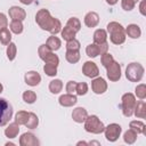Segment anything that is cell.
Segmentation results:
<instances>
[{"label": "cell", "mask_w": 146, "mask_h": 146, "mask_svg": "<svg viewBox=\"0 0 146 146\" xmlns=\"http://www.w3.org/2000/svg\"><path fill=\"white\" fill-rule=\"evenodd\" d=\"M35 23L43 31H48L50 34L56 35L62 31V23L58 18H55L50 15L48 9H40L35 15Z\"/></svg>", "instance_id": "6da1fadb"}, {"label": "cell", "mask_w": 146, "mask_h": 146, "mask_svg": "<svg viewBox=\"0 0 146 146\" xmlns=\"http://www.w3.org/2000/svg\"><path fill=\"white\" fill-rule=\"evenodd\" d=\"M106 32L107 34H110V40L113 44L120 46L125 42L127 35L124 32V27L119 22H110L106 26Z\"/></svg>", "instance_id": "7a4b0ae2"}, {"label": "cell", "mask_w": 146, "mask_h": 146, "mask_svg": "<svg viewBox=\"0 0 146 146\" xmlns=\"http://www.w3.org/2000/svg\"><path fill=\"white\" fill-rule=\"evenodd\" d=\"M144 73H145V68L138 62H132L128 64L125 68V78L130 82H139L143 79Z\"/></svg>", "instance_id": "3957f363"}, {"label": "cell", "mask_w": 146, "mask_h": 146, "mask_svg": "<svg viewBox=\"0 0 146 146\" xmlns=\"http://www.w3.org/2000/svg\"><path fill=\"white\" fill-rule=\"evenodd\" d=\"M137 104L136 96L132 92H125L121 97V110L125 117H131L133 115V110Z\"/></svg>", "instance_id": "277c9868"}, {"label": "cell", "mask_w": 146, "mask_h": 146, "mask_svg": "<svg viewBox=\"0 0 146 146\" xmlns=\"http://www.w3.org/2000/svg\"><path fill=\"white\" fill-rule=\"evenodd\" d=\"M83 123H84V130L89 133L99 135L105 129L104 123L100 121V119L97 115H88Z\"/></svg>", "instance_id": "5b68a950"}, {"label": "cell", "mask_w": 146, "mask_h": 146, "mask_svg": "<svg viewBox=\"0 0 146 146\" xmlns=\"http://www.w3.org/2000/svg\"><path fill=\"white\" fill-rule=\"evenodd\" d=\"M13 106L6 99L0 97V127H5L9 123V121L13 117Z\"/></svg>", "instance_id": "8992f818"}, {"label": "cell", "mask_w": 146, "mask_h": 146, "mask_svg": "<svg viewBox=\"0 0 146 146\" xmlns=\"http://www.w3.org/2000/svg\"><path fill=\"white\" fill-rule=\"evenodd\" d=\"M38 55H39V57L44 63H49V64H52V65H56V66L59 65V57L55 54V51L50 50L46 46V43L39 46V48H38Z\"/></svg>", "instance_id": "52a82bcc"}, {"label": "cell", "mask_w": 146, "mask_h": 146, "mask_svg": "<svg viewBox=\"0 0 146 146\" xmlns=\"http://www.w3.org/2000/svg\"><path fill=\"white\" fill-rule=\"evenodd\" d=\"M104 135H105V138L107 141H111V143H114L119 139V137L121 136V132H122V127L119 124V123H110L108 125L105 127L104 129Z\"/></svg>", "instance_id": "ba28073f"}, {"label": "cell", "mask_w": 146, "mask_h": 146, "mask_svg": "<svg viewBox=\"0 0 146 146\" xmlns=\"http://www.w3.org/2000/svg\"><path fill=\"white\" fill-rule=\"evenodd\" d=\"M106 68V75L107 79L111 82H117L121 79V64H119V62L113 60Z\"/></svg>", "instance_id": "9c48e42d"}, {"label": "cell", "mask_w": 146, "mask_h": 146, "mask_svg": "<svg viewBox=\"0 0 146 146\" xmlns=\"http://www.w3.org/2000/svg\"><path fill=\"white\" fill-rule=\"evenodd\" d=\"M107 87L108 86H107L106 80L104 78L99 76V75L96 76V78H94L92 81H91V90L96 95H103V94H105L106 90H107Z\"/></svg>", "instance_id": "30bf717a"}, {"label": "cell", "mask_w": 146, "mask_h": 146, "mask_svg": "<svg viewBox=\"0 0 146 146\" xmlns=\"http://www.w3.org/2000/svg\"><path fill=\"white\" fill-rule=\"evenodd\" d=\"M82 73L90 79H94L96 76L99 75V68L97 66V64L95 62L91 60H87L84 62V64L82 65Z\"/></svg>", "instance_id": "8fae6325"}, {"label": "cell", "mask_w": 146, "mask_h": 146, "mask_svg": "<svg viewBox=\"0 0 146 146\" xmlns=\"http://www.w3.org/2000/svg\"><path fill=\"white\" fill-rule=\"evenodd\" d=\"M19 145L21 146H39L40 140L36 138V136L32 132H24L19 137Z\"/></svg>", "instance_id": "7c38bea8"}, {"label": "cell", "mask_w": 146, "mask_h": 146, "mask_svg": "<svg viewBox=\"0 0 146 146\" xmlns=\"http://www.w3.org/2000/svg\"><path fill=\"white\" fill-rule=\"evenodd\" d=\"M24 81L30 87H36L41 82V75L36 71H27L24 75Z\"/></svg>", "instance_id": "4fadbf2b"}, {"label": "cell", "mask_w": 146, "mask_h": 146, "mask_svg": "<svg viewBox=\"0 0 146 146\" xmlns=\"http://www.w3.org/2000/svg\"><path fill=\"white\" fill-rule=\"evenodd\" d=\"M8 15L11 18V21L17 19V21L23 22L26 18V11L22 7H18V6H11L8 9Z\"/></svg>", "instance_id": "5bb4252c"}, {"label": "cell", "mask_w": 146, "mask_h": 146, "mask_svg": "<svg viewBox=\"0 0 146 146\" xmlns=\"http://www.w3.org/2000/svg\"><path fill=\"white\" fill-rule=\"evenodd\" d=\"M58 103L63 107H72L78 103V97L74 94H64L59 96Z\"/></svg>", "instance_id": "9a60e30c"}, {"label": "cell", "mask_w": 146, "mask_h": 146, "mask_svg": "<svg viewBox=\"0 0 146 146\" xmlns=\"http://www.w3.org/2000/svg\"><path fill=\"white\" fill-rule=\"evenodd\" d=\"M99 24V15L96 11H89L84 16V25L87 27H96Z\"/></svg>", "instance_id": "2e32d148"}, {"label": "cell", "mask_w": 146, "mask_h": 146, "mask_svg": "<svg viewBox=\"0 0 146 146\" xmlns=\"http://www.w3.org/2000/svg\"><path fill=\"white\" fill-rule=\"evenodd\" d=\"M87 116H88L87 110H86L84 107H81V106L75 107V108L73 110V112H72V119H73V121L76 122V123H82V122H84V120L87 119Z\"/></svg>", "instance_id": "e0dca14e"}, {"label": "cell", "mask_w": 146, "mask_h": 146, "mask_svg": "<svg viewBox=\"0 0 146 146\" xmlns=\"http://www.w3.org/2000/svg\"><path fill=\"white\" fill-rule=\"evenodd\" d=\"M19 133V124L17 122H11L7 125V128L5 129V136L8 139H14L18 136Z\"/></svg>", "instance_id": "ac0fdd59"}, {"label": "cell", "mask_w": 146, "mask_h": 146, "mask_svg": "<svg viewBox=\"0 0 146 146\" xmlns=\"http://www.w3.org/2000/svg\"><path fill=\"white\" fill-rule=\"evenodd\" d=\"M124 32H125V35L131 39H138L141 35V30L137 24H129L124 29Z\"/></svg>", "instance_id": "d6986e66"}, {"label": "cell", "mask_w": 146, "mask_h": 146, "mask_svg": "<svg viewBox=\"0 0 146 146\" xmlns=\"http://www.w3.org/2000/svg\"><path fill=\"white\" fill-rule=\"evenodd\" d=\"M133 115L138 119H145L146 117V103L144 99H140L137 102L135 110H133Z\"/></svg>", "instance_id": "ffe728a7"}, {"label": "cell", "mask_w": 146, "mask_h": 146, "mask_svg": "<svg viewBox=\"0 0 146 146\" xmlns=\"http://www.w3.org/2000/svg\"><path fill=\"white\" fill-rule=\"evenodd\" d=\"M46 46H47L50 50L56 51V50H58V49L62 47V40H60L58 36L51 34V35L47 39V41H46Z\"/></svg>", "instance_id": "44dd1931"}, {"label": "cell", "mask_w": 146, "mask_h": 146, "mask_svg": "<svg viewBox=\"0 0 146 146\" xmlns=\"http://www.w3.org/2000/svg\"><path fill=\"white\" fill-rule=\"evenodd\" d=\"M94 43L96 44H100V43H104L107 41V32L106 30L104 29H97L95 32H94Z\"/></svg>", "instance_id": "7402d4cb"}, {"label": "cell", "mask_w": 146, "mask_h": 146, "mask_svg": "<svg viewBox=\"0 0 146 146\" xmlns=\"http://www.w3.org/2000/svg\"><path fill=\"white\" fill-rule=\"evenodd\" d=\"M48 89L51 94L54 95H57L59 94L62 90H63V81L60 79H54L49 82V86H48Z\"/></svg>", "instance_id": "603a6c76"}, {"label": "cell", "mask_w": 146, "mask_h": 146, "mask_svg": "<svg viewBox=\"0 0 146 146\" xmlns=\"http://www.w3.org/2000/svg\"><path fill=\"white\" fill-rule=\"evenodd\" d=\"M129 128L132 129L133 131H136L138 135H145V123L143 121H139V120H133V121H130L129 123Z\"/></svg>", "instance_id": "cb8c5ba5"}, {"label": "cell", "mask_w": 146, "mask_h": 146, "mask_svg": "<svg viewBox=\"0 0 146 146\" xmlns=\"http://www.w3.org/2000/svg\"><path fill=\"white\" fill-rule=\"evenodd\" d=\"M80 50H66L65 52V59L70 64H76L80 60Z\"/></svg>", "instance_id": "d4e9b609"}, {"label": "cell", "mask_w": 146, "mask_h": 146, "mask_svg": "<svg viewBox=\"0 0 146 146\" xmlns=\"http://www.w3.org/2000/svg\"><path fill=\"white\" fill-rule=\"evenodd\" d=\"M39 125V117L35 113L33 112H29V117H27V121L25 123V127L29 128V129H36Z\"/></svg>", "instance_id": "484cf974"}, {"label": "cell", "mask_w": 146, "mask_h": 146, "mask_svg": "<svg viewBox=\"0 0 146 146\" xmlns=\"http://www.w3.org/2000/svg\"><path fill=\"white\" fill-rule=\"evenodd\" d=\"M9 30L14 34H21V33H23V30H24L23 22L22 21H17V19L11 21L10 24H9Z\"/></svg>", "instance_id": "4316f807"}, {"label": "cell", "mask_w": 146, "mask_h": 146, "mask_svg": "<svg viewBox=\"0 0 146 146\" xmlns=\"http://www.w3.org/2000/svg\"><path fill=\"white\" fill-rule=\"evenodd\" d=\"M11 32L8 27L0 30V43L3 46H7L9 42H11Z\"/></svg>", "instance_id": "83f0119b"}, {"label": "cell", "mask_w": 146, "mask_h": 146, "mask_svg": "<svg viewBox=\"0 0 146 146\" xmlns=\"http://www.w3.org/2000/svg\"><path fill=\"white\" fill-rule=\"evenodd\" d=\"M137 137H138V133L136 131H133L132 129H129L127 130L124 133H123V140L125 144L128 145H132L135 144V141L137 140Z\"/></svg>", "instance_id": "f1b7e54d"}, {"label": "cell", "mask_w": 146, "mask_h": 146, "mask_svg": "<svg viewBox=\"0 0 146 146\" xmlns=\"http://www.w3.org/2000/svg\"><path fill=\"white\" fill-rule=\"evenodd\" d=\"M60 35L62 38L65 40V41H68V40H72V39H75V35H76V32L73 31L70 26L65 25L64 27H62V31H60Z\"/></svg>", "instance_id": "f546056e"}, {"label": "cell", "mask_w": 146, "mask_h": 146, "mask_svg": "<svg viewBox=\"0 0 146 146\" xmlns=\"http://www.w3.org/2000/svg\"><path fill=\"white\" fill-rule=\"evenodd\" d=\"M86 54L88 57L90 58H96L98 55H99V48H98V44L96 43H90L86 47Z\"/></svg>", "instance_id": "4dcf8cb0"}, {"label": "cell", "mask_w": 146, "mask_h": 146, "mask_svg": "<svg viewBox=\"0 0 146 146\" xmlns=\"http://www.w3.org/2000/svg\"><path fill=\"white\" fill-rule=\"evenodd\" d=\"M6 54H7V58L11 62L16 58V55H17V46L16 43L14 42H9L7 44V50H6Z\"/></svg>", "instance_id": "1f68e13d"}, {"label": "cell", "mask_w": 146, "mask_h": 146, "mask_svg": "<svg viewBox=\"0 0 146 146\" xmlns=\"http://www.w3.org/2000/svg\"><path fill=\"white\" fill-rule=\"evenodd\" d=\"M22 98H23L24 103H26V104H33V103L36 102V98L38 97H36V94L33 90H26V91L23 92Z\"/></svg>", "instance_id": "d6a6232c"}, {"label": "cell", "mask_w": 146, "mask_h": 146, "mask_svg": "<svg viewBox=\"0 0 146 146\" xmlns=\"http://www.w3.org/2000/svg\"><path fill=\"white\" fill-rule=\"evenodd\" d=\"M29 117V112L26 111H18L15 115V122H17L19 125H25Z\"/></svg>", "instance_id": "836d02e7"}, {"label": "cell", "mask_w": 146, "mask_h": 146, "mask_svg": "<svg viewBox=\"0 0 146 146\" xmlns=\"http://www.w3.org/2000/svg\"><path fill=\"white\" fill-rule=\"evenodd\" d=\"M66 25L70 26V27H71L73 31H75L76 33L81 30V22H80V19H79L78 17H71V18H68Z\"/></svg>", "instance_id": "e575fe53"}, {"label": "cell", "mask_w": 146, "mask_h": 146, "mask_svg": "<svg viewBox=\"0 0 146 146\" xmlns=\"http://www.w3.org/2000/svg\"><path fill=\"white\" fill-rule=\"evenodd\" d=\"M135 96L139 99H145L146 98V84L145 83L137 84V87L135 89Z\"/></svg>", "instance_id": "d590c367"}, {"label": "cell", "mask_w": 146, "mask_h": 146, "mask_svg": "<svg viewBox=\"0 0 146 146\" xmlns=\"http://www.w3.org/2000/svg\"><path fill=\"white\" fill-rule=\"evenodd\" d=\"M43 72L48 76H56L57 75V66L56 65H52V64H49V63H44V65H43Z\"/></svg>", "instance_id": "8d00e7d4"}, {"label": "cell", "mask_w": 146, "mask_h": 146, "mask_svg": "<svg viewBox=\"0 0 146 146\" xmlns=\"http://www.w3.org/2000/svg\"><path fill=\"white\" fill-rule=\"evenodd\" d=\"M113 60H114V57H113V55L110 54L108 51L105 52V54H103V55H100V63H102V65H103L104 67H107Z\"/></svg>", "instance_id": "74e56055"}, {"label": "cell", "mask_w": 146, "mask_h": 146, "mask_svg": "<svg viewBox=\"0 0 146 146\" xmlns=\"http://www.w3.org/2000/svg\"><path fill=\"white\" fill-rule=\"evenodd\" d=\"M88 84L86 82H78L76 83V88H75V92L78 96H84L88 92Z\"/></svg>", "instance_id": "f35d334b"}, {"label": "cell", "mask_w": 146, "mask_h": 146, "mask_svg": "<svg viewBox=\"0 0 146 146\" xmlns=\"http://www.w3.org/2000/svg\"><path fill=\"white\" fill-rule=\"evenodd\" d=\"M66 50H80L81 48V44H80V41L76 40V39H72V40H68L66 41Z\"/></svg>", "instance_id": "ab89813d"}, {"label": "cell", "mask_w": 146, "mask_h": 146, "mask_svg": "<svg viewBox=\"0 0 146 146\" xmlns=\"http://www.w3.org/2000/svg\"><path fill=\"white\" fill-rule=\"evenodd\" d=\"M136 6V2L133 0H121V7L125 11H131Z\"/></svg>", "instance_id": "60d3db41"}, {"label": "cell", "mask_w": 146, "mask_h": 146, "mask_svg": "<svg viewBox=\"0 0 146 146\" xmlns=\"http://www.w3.org/2000/svg\"><path fill=\"white\" fill-rule=\"evenodd\" d=\"M76 81H68L65 86V90H66V94H74L75 92V88H76Z\"/></svg>", "instance_id": "b9f144b4"}, {"label": "cell", "mask_w": 146, "mask_h": 146, "mask_svg": "<svg viewBox=\"0 0 146 146\" xmlns=\"http://www.w3.org/2000/svg\"><path fill=\"white\" fill-rule=\"evenodd\" d=\"M8 27V18L3 13H0V30Z\"/></svg>", "instance_id": "7bdbcfd3"}, {"label": "cell", "mask_w": 146, "mask_h": 146, "mask_svg": "<svg viewBox=\"0 0 146 146\" xmlns=\"http://www.w3.org/2000/svg\"><path fill=\"white\" fill-rule=\"evenodd\" d=\"M98 48H99V55H103V54L107 52L108 51V43H107V41L104 42V43L98 44Z\"/></svg>", "instance_id": "ee69618b"}, {"label": "cell", "mask_w": 146, "mask_h": 146, "mask_svg": "<svg viewBox=\"0 0 146 146\" xmlns=\"http://www.w3.org/2000/svg\"><path fill=\"white\" fill-rule=\"evenodd\" d=\"M146 0H140V3H139V13L143 15V16H146Z\"/></svg>", "instance_id": "f6af8a7d"}, {"label": "cell", "mask_w": 146, "mask_h": 146, "mask_svg": "<svg viewBox=\"0 0 146 146\" xmlns=\"http://www.w3.org/2000/svg\"><path fill=\"white\" fill-rule=\"evenodd\" d=\"M19 2H21V3H23V5L29 6V5L33 3V2H34V0H19Z\"/></svg>", "instance_id": "bcb514c9"}, {"label": "cell", "mask_w": 146, "mask_h": 146, "mask_svg": "<svg viewBox=\"0 0 146 146\" xmlns=\"http://www.w3.org/2000/svg\"><path fill=\"white\" fill-rule=\"evenodd\" d=\"M106 1V3L107 5H110V6H114V5H116L117 3V1L119 0H105Z\"/></svg>", "instance_id": "7dc6e473"}, {"label": "cell", "mask_w": 146, "mask_h": 146, "mask_svg": "<svg viewBox=\"0 0 146 146\" xmlns=\"http://www.w3.org/2000/svg\"><path fill=\"white\" fill-rule=\"evenodd\" d=\"M76 145H88V143H84V141H79Z\"/></svg>", "instance_id": "c3c4849f"}, {"label": "cell", "mask_w": 146, "mask_h": 146, "mask_svg": "<svg viewBox=\"0 0 146 146\" xmlns=\"http://www.w3.org/2000/svg\"><path fill=\"white\" fill-rule=\"evenodd\" d=\"M2 91H3V86H2V83L0 82V94H1Z\"/></svg>", "instance_id": "681fc988"}, {"label": "cell", "mask_w": 146, "mask_h": 146, "mask_svg": "<svg viewBox=\"0 0 146 146\" xmlns=\"http://www.w3.org/2000/svg\"><path fill=\"white\" fill-rule=\"evenodd\" d=\"M8 145H10V146H15V144H14V143H9V141H8V143H6V146H8Z\"/></svg>", "instance_id": "f907efd6"}, {"label": "cell", "mask_w": 146, "mask_h": 146, "mask_svg": "<svg viewBox=\"0 0 146 146\" xmlns=\"http://www.w3.org/2000/svg\"><path fill=\"white\" fill-rule=\"evenodd\" d=\"M133 1H135V2L137 3V2H138V1H140V0H133Z\"/></svg>", "instance_id": "816d5d0a"}]
</instances>
